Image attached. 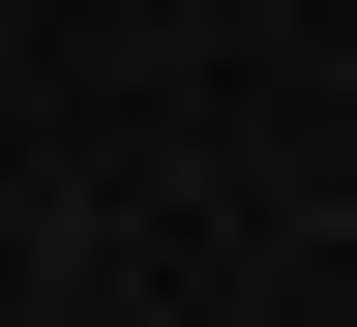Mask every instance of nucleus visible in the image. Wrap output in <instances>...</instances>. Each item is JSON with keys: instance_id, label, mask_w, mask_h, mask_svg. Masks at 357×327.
I'll return each instance as SVG.
<instances>
[{"instance_id": "obj_1", "label": "nucleus", "mask_w": 357, "mask_h": 327, "mask_svg": "<svg viewBox=\"0 0 357 327\" xmlns=\"http://www.w3.org/2000/svg\"><path fill=\"white\" fill-rule=\"evenodd\" d=\"M328 119H357V60H328Z\"/></svg>"}]
</instances>
